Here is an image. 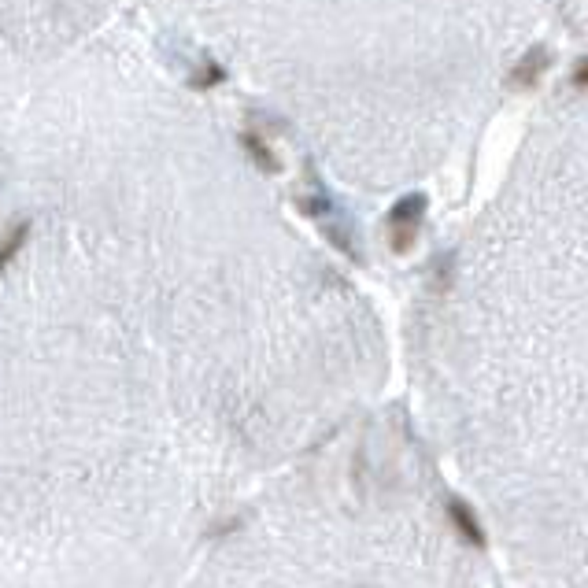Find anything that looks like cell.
<instances>
[{
    "instance_id": "cell-1",
    "label": "cell",
    "mask_w": 588,
    "mask_h": 588,
    "mask_svg": "<svg viewBox=\"0 0 588 588\" xmlns=\"http://www.w3.org/2000/svg\"><path fill=\"white\" fill-rule=\"evenodd\" d=\"M359 478L252 503L182 588H500L441 500L422 522Z\"/></svg>"
},
{
    "instance_id": "cell-7",
    "label": "cell",
    "mask_w": 588,
    "mask_h": 588,
    "mask_svg": "<svg viewBox=\"0 0 588 588\" xmlns=\"http://www.w3.org/2000/svg\"><path fill=\"white\" fill-rule=\"evenodd\" d=\"M222 82H226V67L215 63V60H204L200 63V71L193 74V82H189V86L204 93V89H215V86H222Z\"/></svg>"
},
{
    "instance_id": "cell-2",
    "label": "cell",
    "mask_w": 588,
    "mask_h": 588,
    "mask_svg": "<svg viewBox=\"0 0 588 588\" xmlns=\"http://www.w3.org/2000/svg\"><path fill=\"white\" fill-rule=\"evenodd\" d=\"M426 208H429L426 193H407L389 208L385 226H389V248L396 252V256H404V252L415 248L418 230H422V219H426Z\"/></svg>"
},
{
    "instance_id": "cell-6",
    "label": "cell",
    "mask_w": 588,
    "mask_h": 588,
    "mask_svg": "<svg viewBox=\"0 0 588 588\" xmlns=\"http://www.w3.org/2000/svg\"><path fill=\"white\" fill-rule=\"evenodd\" d=\"M296 204H300V211H304L307 219H315V222L337 219V204H333V196L326 193L322 185H315V193H304Z\"/></svg>"
},
{
    "instance_id": "cell-5",
    "label": "cell",
    "mask_w": 588,
    "mask_h": 588,
    "mask_svg": "<svg viewBox=\"0 0 588 588\" xmlns=\"http://www.w3.org/2000/svg\"><path fill=\"white\" fill-rule=\"evenodd\" d=\"M26 241H30V219H19L15 226H8L4 237H0V278H4V270L15 263V256L26 248Z\"/></svg>"
},
{
    "instance_id": "cell-4",
    "label": "cell",
    "mask_w": 588,
    "mask_h": 588,
    "mask_svg": "<svg viewBox=\"0 0 588 588\" xmlns=\"http://www.w3.org/2000/svg\"><path fill=\"white\" fill-rule=\"evenodd\" d=\"M241 148H245L248 160L256 163L263 174H278V171H282V160H278V152H274V148L267 145V137L256 134V130H245V134H241Z\"/></svg>"
},
{
    "instance_id": "cell-3",
    "label": "cell",
    "mask_w": 588,
    "mask_h": 588,
    "mask_svg": "<svg viewBox=\"0 0 588 588\" xmlns=\"http://www.w3.org/2000/svg\"><path fill=\"white\" fill-rule=\"evenodd\" d=\"M552 67V52L544 49V45H533V49L522 52V60L511 67V78H507V86L511 89H533L548 74Z\"/></svg>"
},
{
    "instance_id": "cell-8",
    "label": "cell",
    "mask_w": 588,
    "mask_h": 588,
    "mask_svg": "<svg viewBox=\"0 0 588 588\" xmlns=\"http://www.w3.org/2000/svg\"><path fill=\"white\" fill-rule=\"evenodd\" d=\"M577 89H588V56L585 60H577V67H574V78H570Z\"/></svg>"
}]
</instances>
